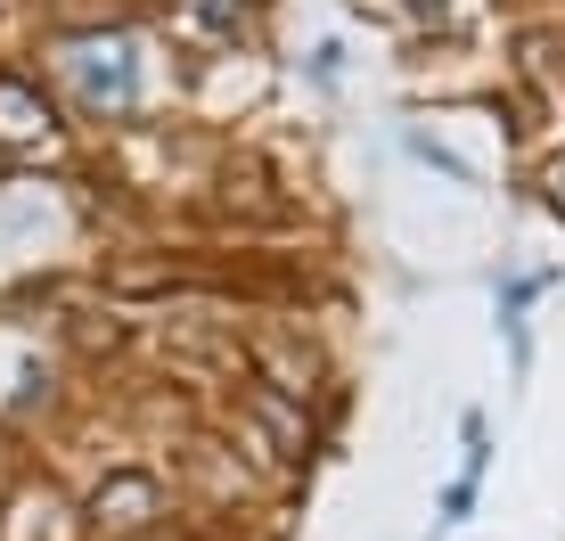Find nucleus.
Here are the masks:
<instances>
[{
    "label": "nucleus",
    "mask_w": 565,
    "mask_h": 541,
    "mask_svg": "<svg viewBox=\"0 0 565 541\" xmlns=\"http://www.w3.org/2000/svg\"><path fill=\"white\" fill-rule=\"evenodd\" d=\"M66 83L74 99H83V115H124L131 99H140V66H131V42L124 33H90V42H66Z\"/></svg>",
    "instance_id": "nucleus-1"
},
{
    "label": "nucleus",
    "mask_w": 565,
    "mask_h": 541,
    "mask_svg": "<svg viewBox=\"0 0 565 541\" xmlns=\"http://www.w3.org/2000/svg\"><path fill=\"white\" fill-rule=\"evenodd\" d=\"M156 485L148 476H107L99 492H90V517H99V533H115V541H140L148 526H156Z\"/></svg>",
    "instance_id": "nucleus-2"
},
{
    "label": "nucleus",
    "mask_w": 565,
    "mask_h": 541,
    "mask_svg": "<svg viewBox=\"0 0 565 541\" xmlns=\"http://www.w3.org/2000/svg\"><path fill=\"white\" fill-rule=\"evenodd\" d=\"M42 131H50L42 91H33V83H17V74H0V140H9V148H25V140H42Z\"/></svg>",
    "instance_id": "nucleus-3"
},
{
    "label": "nucleus",
    "mask_w": 565,
    "mask_h": 541,
    "mask_svg": "<svg viewBox=\"0 0 565 541\" xmlns=\"http://www.w3.org/2000/svg\"><path fill=\"white\" fill-rule=\"evenodd\" d=\"M550 205H557V214H565V157L550 165Z\"/></svg>",
    "instance_id": "nucleus-4"
}]
</instances>
